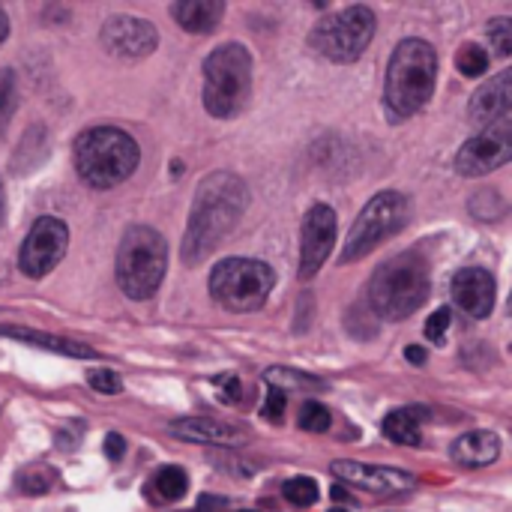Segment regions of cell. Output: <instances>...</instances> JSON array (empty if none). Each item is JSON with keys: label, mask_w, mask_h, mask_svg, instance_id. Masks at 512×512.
Masks as SVG:
<instances>
[{"label": "cell", "mask_w": 512, "mask_h": 512, "mask_svg": "<svg viewBox=\"0 0 512 512\" xmlns=\"http://www.w3.org/2000/svg\"><path fill=\"white\" fill-rule=\"evenodd\" d=\"M282 495H285V501L288 504H294V507H312L315 501H318V483L312 480V477H291L285 486H282Z\"/></svg>", "instance_id": "cell-26"}, {"label": "cell", "mask_w": 512, "mask_h": 512, "mask_svg": "<svg viewBox=\"0 0 512 512\" xmlns=\"http://www.w3.org/2000/svg\"><path fill=\"white\" fill-rule=\"evenodd\" d=\"M6 36H9V15L0 9V42H3Z\"/></svg>", "instance_id": "cell-36"}, {"label": "cell", "mask_w": 512, "mask_h": 512, "mask_svg": "<svg viewBox=\"0 0 512 512\" xmlns=\"http://www.w3.org/2000/svg\"><path fill=\"white\" fill-rule=\"evenodd\" d=\"M405 222H408V198L393 189L378 192L360 210L357 222L351 225V231L345 237V249H342V264H354V261L366 258L387 237L399 234L405 228Z\"/></svg>", "instance_id": "cell-9"}, {"label": "cell", "mask_w": 512, "mask_h": 512, "mask_svg": "<svg viewBox=\"0 0 512 512\" xmlns=\"http://www.w3.org/2000/svg\"><path fill=\"white\" fill-rule=\"evenodd\" d=\"M453 300L459 309H465L471 318H489L495 309V276L483 267H462L453 276Z\"/></svg>", "instance_id": "cell-15"}, {"label": "cell", "mask_w": 512, "mask_h": 512, "mask_svg": "<svg viewBox=\"0 0 512 512\" xmlns=\"http://www.w3.org/2000/svg\"><path fill=\"white\" fill-rule=\"evenodd\" d=\"M261 417H264V420H270V423H279V420L285 417V393L270 390V396H267V402H264Z\"/></svg>", "instance_id": "cell-33"}, {"label": "cell", "mask_w": 512, "mask_h": 512, "mask_svg": "<svg viewBox=\"0 0 512 512\" xmlns=\"http://www.w3.org/2000/svg\"><path fill=\"white\" fill-rule=\"evenodd\" d=\"M498 456H501V438L489 429L465 432L450 444V459L462 468H486L495 465Z\"/></svg>", "instance_id": "cell-18"}, {"label": "cell", "mask_w": 512, "mask_h": 512, "mask_svg": "<svg viewBox=\"0 0 512 512\" xmlns=\"http://www.w3.org/2000/svg\"><path fill=\"white\" fill-rule=\"evenodd\" d=\"M486 33H489V42H492L495 54H498V57H510L512 54L510 18H492V21H489V27H486Z\"/></svg>", "instance_id": "cell-29"}, {"label": "cell", "mask_w": 512, "mask_h": 512, "mask_svg": "<svg viewBox=\"0 0 512 512\" xmlns=\"http://www.w3.org/2000/svg\"><path fill=\"white\" fill-rule=\"evenodd\" d=\"M18 108V81L12 69H0V135L6 132L12 114Z\"/></svg>", "instance_id": "cell-25"}, {"label": "cell", "mask_w": 512, "mask_h": 512, "mask_svg": "<svg viewBox=\"0 0 512 512\" xmlns=\"http://www.w3.org/2000/svg\"><path fill=\"white\" fill-rule=\"evenodd\" d=\"M252 96V54L240 42L213 48L204 60V108L219 117H237Z\"/></svg>", "instance_id": "cell-6"}, {"label": "cell", "mask_w": 512, "mask_h": 512, "mask_svg": "<svg viewBox=\"0 0 512 512\" xmlns=\"http://www.w3.org/2000/svg\"><path fill=\"white\" fill-rule=\"evenodd\" d=\"M429 420V411L420 408V405H408V408H399L393 414L384 417V435L393 441V444H402V447H417L423 441V423Z\"/></svg>", "instance_id": "cell-21"}, {"label": "cell", "mask_w": 512, "mask_h": 512, "mask_svg": "<svg viewBox=\"0 0 512 512\" xmlns=\"http://www.w3.org/2000/svg\"><path fill=\"white\" fill-rule=\"evenodd\" d=\"M512 156V126L498 123L492 129H483L480 135H474L471 141L462 144V150L456 153V171L462 177H483L498 171L501 165H507Z\"/></svg>", "instance_id": "cell-11"}, {"label": "cell", "mask_w": 512, "mask_h": 512, "mask_svg": "<svg viewBox=\"0 0 512 512\" xmlns=\"http://www.w3.org/2000/svg\"><path fill=\"white\" fill-rule=\"evenodd\" d=\"M66 249H69V228L63 219L57 216H39L24 243H21V252H18V267L24 276L30 279H42L48 276L63 258H66Z\"/></svg>", "instance_id": "cell-10"}, {"label": "cell", "mask_w": 512, "mask_h": 512, "mask_svg": "<svg viewBox=\"0 0 512 512\" xmlns=\"http://www.w3.org/2000/svg\"><path fill=\"white\" fill-rule=\"evenodd\" d=\"M6 222V198H3V186H0V228Z\"/></svg>", "instance_id": "cell-37"}, {"label": "cell", "mask_w": 512, "mask_h": 512, "mask_svg": "<svg viewBox=\"0 0 512 512\" xmlns=\"http://www.w3.org/2000/svg\"><path fill=\"white\" fill-rule=\"evenodd\" d=\"M330 471L345 486H354V489H363V492H372V495H399V492H411L417 486L414 474L399 471V468H384V465L333 462Z\"/></svg>", "instance_id": "cell-14"}, {"label": "cell", "mask_w": 512, "mask_h": 512, "mask_svg": "<svg viewBox=\"0 0 512 512\" xmlns=\"http://www.w3.org/2000/svg\"><path fill=\"white\" fill-rule=\"evenodd\" d=\"M276 285V273L255 258H225L210 273V297L234 315L258 312Z\"/></svg>", "instance_id": "cell-7"}, {"label": "cell", "mask_w": 512, "mask_h": 512, "mask_svg": "<svg viewBox=\"0 0 512 512\" xmlns=\"http://www.w3.org/2000/svg\"><path fill=\"white\" fill-rule=\"evenodd\" d=\"M54 483H57V471L48 468V465H27L15 477V486L24 495H45V492L54 489Z\"/></svg>", "instance_id": "cell-24"}, {"label": "cell", "mask_w": 512, "mask_h": 512, "mask_svg": "<svg viewBox=\"0 0 512 512\" xmlns=\"http://www.w3.org/2000/svg\"><path fill=\"white\" fill-rule=\"evenodd\" d=\"M330 512H345V510H342V507H336V510H330Z\"/></svg>", "instance_id": "cell-38"}, {"label": "cell", "mask_w": 512, "mask_h": 512, "mask_svg": "<svg viewBox=\"0 0 512 512\" xmlns=\"http://www.w3.org/2000/svg\"><path fill=\"white\" fill-rule=\"evenodd\" d=\"M0 336H9V339H18V342H27V345H36V348H45L51 354H63V357H84V360H96V351L75 342V339H66V336H51V333H39V330H24V327H0Z\"/></svg>", "instance_id": "cell-20"}, {"label": "cell", "mask_w": 512, "mask_h": 512, "mask_svg": "<svg viewBox=\"0 0 512 512\" xmlns=\"http://www.w3.org/2000/svg\"><path fill=\"white\" fill-rule=\"evenodd\" d=\"M456 66H459V72H462V75L477 78V75H483V72L489 69V51H486V48H480V45H474V42H468V45H462V48H459V54H456Z\"/></svg>", "instance_id": "cell-27"}, {"label": "cell", "mask_w": 512, "mask_h": 512, "mask_svg": "<svg viewBox=\"0 0 512 512\" xmlns=\"http://www.w3.org/2000/svg\"><path fill=\"white\" fill-rule=\"evenodd\" d=\"M189 489V477L183 468L177 465H165L153 474V483H150V495L159 501V504H174L186 495Z\"/></svg>", "instance_id": "cell-23"}, {"label": "cell", "mask_w": 512, "mask_h": 512, "mask_svg": "<svg viewBox=\"0 0 512 512\" xmlns=\"http://www.w3.org/2000/svg\"><path fill=\"white\" fill-rule=\"evenodd\" d=\"M450 321H453V312L450 309H438V312H432L429 315V321H426V339L432 342V345H444V336H447V330H450Z\"/></svg>", "instance_id": "cell-31"}, {"label": "cell", "mask_w": 512, "mask_h": 512, "mask_svg": "<svg viewBox=\"0 0 512 512\" xmlns=\"http://www.w3.org/2000/svg\"><path fill=\"white\" fill-rule=\"evenodd\" d=\"M87 384H90L96 393H102V396H117V393H123V378H120L117 372H111V369H93V372L87 375Z\"/></svg>", "instance_id": "cell-30"}, {"label": "cell", "mask_w": 512, "mask_h": 512, "mask_svg": "<svg viewBox=\"0 0 512 512\" xmlns=\"http://www.w3.org/2000/svg\"><path fill=\"white\" fill-rule=\"evenodd\" d=\"M99 42L108 54L123 60H138L156 51L159 30L141 15H111L99 30Z\"/></svg>", "instance_id": "cell-12"}, {"label": "cell", "mask_w": 512, "mask_h": 512, "mask_svg": "<svg viewBox=\"0 0 512 512\" xmlns=\"http://www.w3.org/2000/svg\"><path fill=\"white\" fill-rule=\"evenodd\" d=\"M512 72H498L489 84H483L471 99V123L492 129L510 120Z\"/></svg>", "instance_id": "cell-16"}, {"label": "cell", "mask_w": 512, "mask_h": 512, "mask_svg": "<svg viewBox=\"0 0 512 512\" xmlns=\"http://www.w3.org/2000/svg\"><path fill=\"white\" fill-rule=\"evenodd\" d=\"M405 357H408L411 366H423V363H426V351L417 348V345H408V348H405Z\"/></svg>", "instance_id": "cell-35"}, {"label": "cell", "mask_w": 512, "mask_h": 512, "mask_svg": "<svg viewBox=\"0 0 512 512\" xmlns=\"http://www.w3.org/2000/svg\"><path fill=\"white\" fill-rule=\"evenodd\" d=\"M171 435L189 444H213V447H243L246 435L222 420L213 417H183L171 423Z\"/></svg>", "instance_id": "cell-17"}, {"label": "cell", "mask_w": 512, "mask_h": 512, "mask_svg": "<svg viewBox=\"0 0 512 512\" xmlns=\"http://www.w3.org/2000/svg\"><path fill=\"white\" fill-rule=\"evenodd\" d=\"M240 512H258V510H240Z\"/></svg>", "instance_id": "cell-39"}, {"label": "cell", "mask_w": 512, "mask_h": 512, "mask_svg": "<svg viewBox=\"0 0 512 512\" xmlns=\"http://www.w3.org/2000/svg\"><path fill=\"white\" fill-rule=\"evenodd\" d=\"M375 27V12L363 3H354L321 18L309 30V48L333 63H354L372 45Z\"/></svg>", "instance_id": "cell-8"}, {"label": "cell", "mask_w": 512, "mask_h": 512, "mask_svg": "<svg viewBox=\"0 0 512 512\" xmlns=\"http://www.w3.org/2000/svg\"><path fill=\"white\" fill-rule=\"evenodd\" d=\"M168 270V243L165 237L150 225H135L123 234L117 246L114 276L117 288L129 300H150Z\"/></svg>", "instance_id": "cell-5"}, {"label": "cell", "mask_w": 512, "mask_h": 512, "mask_svg": "<svg viewBox=\"0 0 512 512\" xmlns=\"http://www.w3.org/2000/svg\"><path fill=\"white\" fill-rule=\"evenodd\" d=\"M330 423H333V417H330V411H327L321 402H306V405L300 408V414H297V426H300L303 432H312V435L327 432Z\"/></svg>", "instance_id": "cell-28"}, {"label": "cell", "mask_w": 512, "mask_h": 512, "mask_svg": "<svg viewBox=\"0 0 512 512\" xmlns=\"http://www.w3.org/2000/svg\"><path fill=\"white\" fill-rule=\"evenodd\" d=\"M264 381L270 384V390H279V393H318L324 390V381L309 375V372H297V369H288V366H273L264 372Z\"/></svg>", "instance_id": "cell-22"}, {"label": "cell", "mask_w": 512, "mask_h": 512, "mask_svg": "<svg viewBox=\"0 0 512 512\" xmlns=\"http://www.w3.org/2000/svg\"><path fill=\"white\" fill-rule=\"evenodd\" d=\"M213 384H216V393H219V399L225 405H237L243 399V384H240L237 375H219Z\"/></svg>", "instance_id": "cell-32"}, {"label": "cell", "mask_w": 512, "mask_h": 512, "mask_svg": "<svg viewBox=\"0 0 512 512\" xmlns=\"http://www.w3.org/2000/svg\"><path fill=\"white\" fill-rule=\"evenodd\" d=\"M249 204V189L246 183L231 174V171H213L207 174L198 189H195V201L189 210V225H186V237H183V264H201L204 258H210L219 243L237 228L240 216L246 213Z\"/></svg>", "instance_id": "cell-1"}, {"label": "cell", "mask_w": 512, "mask_h": 512, "mask_svg": "<svg viewBox=\"0 0 512 512\" xmlns=\"http://www.w3.org/2000/svg\"><path fill=\"white\" fill-rule=\"evenodd\" d=\"M75 171L93 189H111L129 180L141 162L138 141L117 126H93L75 138Z\"/></svg>", "instance_id": "cell-4"}, {"label": "cell", "mask_w": 512, "mask_h": 512, "mask_svg": "<svg viewBox=\"0 0 512 512\" xmlns=\"http://www.w3.org/2000/svg\"><path fill=\"white\" fill-rule=\"evenodd\" d=\"M336 210L330 204H315L309 207V213L303 216V240H300V276L312 279L324 261L330 258L333 246H336Z\"/></svg>", "instance_id": "cell-13"}, {"label": "cell", "mask_w": 512, "mask_h": 512, "mask_svg": "<svg viewBox=\"0 0 512 512\" xmlns=\"http://www.w3.org/2000/svg\"><path fill=\"white\" fill-rule=\"evenodd\" d=\"M438 81V51L426 39H402L387 63L384 108L387 117L402 123L423 111L435 93Z\"/></svg>", "instance_id": "cell-2"}, {"label": "cell", "mask_w": 512, "mask_h": 512, "mask_svg": "<svg viewBox=\"0 0 512 512\" xmlns=\"http://www.w3.org/2000/svg\"><path fill=\"white\" fill-rule=\"evenodd\" d=\"M102 450H105V456L111 459V462H120V456H123V450H126V441L120 438V435H105V444H102Z\"/></svg>", "instance_id": "cell-34"}, {"label": "cell", "mask_w": 512, "mask_h": 512, "mask_svg": "<svg viewBox=\"0 0 512 512\" xmlns=\"http://www.w3.org/2000/svg\"><path fill=\"white\" fill-rule=\"evenodd\" d=\"M429 291V261L420 252H399L375 270L366 303L369 312L381 321H405L429 300Z\"/></svg>", "instance_id": "cell-3"}, {"label": "cell", "mask_w": 512, "mask_h": 512, "mask_svg": "<svg viewBox=\"0 0 512 512\" xmlns=\"http://www.w3.org/2000/svg\"><path fill=\"white\" fill-rule=\"evenodd\" d=\"M171 15L186 33H213L225 15L222 0H180L171 6Z\"/></svg>", "instance_id": "cell-19"}]
</instances>
